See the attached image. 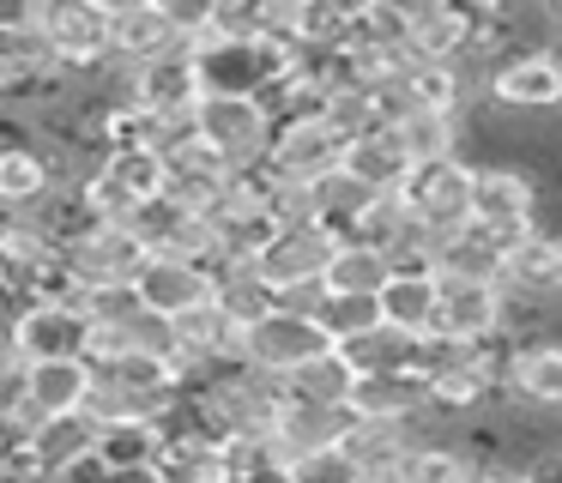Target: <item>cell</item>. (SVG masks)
I'll list each match as a JSON object with an SVG mask.
<instances>
[{"label": "cell", "instance_id": "cell-32", "mask_svg": "<svg viewBox=\"0 0 562 483\" xmlns=\"http://www.w3.org/2000/svg\"><path fill=\"white\" fill-rule=\"evenodd\" d=\"M158 429H151L146 417H127V423H110V429H98V465L103 471H151V459H158Z\"/></svg>", "mask_w": 562, "mask_h": 483}, {"label": "cell", "instance_id": "cell-15", "mask_svg": "<svg viewBox=\"0 0 562 483\" xmlns=\"http://www.w3.org/2000/svg\"><path fill=\"white\" fill-rule=\"evenodd\" d=\"M417 447H424L417 423H387V417H345V435H339V453L363 471V483L387 478V471H405V459Z\"/></svg>", "mask_w": 562, "mask_h": 483}, {"label": "cell", "instance_id": "cell-13", "mask_svg": "<svg viewBox=\"0 0 562 483\" xmlns=\"http://www.w3.org/2000/svg\"><path fill=\"white\" fill-rule=\"evenodd\" d=\"M134 302L146 314H164V321H182L188 308L212 302V272L206 266H188V260H164V254H146L127 278Z\"/></svg>", "mask_w": 562, "mask_h": 483}, {"label": "cell", "instance_id": "cell-24", "mask_svg": "<svg viewBox=\"0 0 562 483\" xmlns=\"http://www.w3.org/2000/svg\"><path fill=\"white\" fill-rule=\"evenodd\" d=\"M170 24H164V0H122L110 7V60L115 67H139V60L164 55Z\"/></svg>", "mask_w": 562, "mask_h": 483}, {"label": "cell", "instance_id": "cell-39", "mask_svg": "<svg viewBox=\"0 0 562 483\" xmlns=\"http://www.w3.org/2000/svg\"><path fill=\"white\" fill-rule=\"evenodd\" d=\"M19 405V369L7 362V350H0V411H13Z\"/></svg>", "mask_w": 562, "mask_h": 483}, {"label": "cell", "instance_id": "cell-3", "mask_svg": "<svg viewBox=\"0 0 562 483\" xmlns=\"http://www.w3.org/2000/svg\"><path fill=\"white\" fill-rule=\"evenodd\" d=\"M91 321L67 302H19L7 321H0V350L13 369H31V362H74L86 350Z\"/></svg>", "mask_w": 562, "mask_h": 483}, {"label": "cell", "instance_id": "cell-27", "mask_svg": "<svg viewBox=\"0 0 562 483\" xmlns=\"http://www.w3.org/2000/svg\"><path fill=\"white\" fill-rule=\"evenodd\" d=\"M339 169L351 181H363L369 193H400L405 176H412V164H405L393 127H375V133H363V139H351V145H345V164Z\"/></svg>", "mask_w": 562, "mask_h": 483}, {"label": "cell", "instance_id": "cell-11", "mask_svg": "<svg viewBox=\"0 0 562 483\" xmlns=\"http://www.w3.org/2000/svg\"><path fill=\"white\" fill-rule=\"evenodd\" d=\"M429 278H436V321H429V333H436V338L477 345V338L502 333V314H508L502 284H484V278H453V272H429Z\"/></svg>", "mask_w": 562, "mask_h": 483}, {"label": "cell", "instance_id": "cell-38", "mask_svg": "<svg viewBox=\"0 0 562 483\" xmlns=\"http://www.w3.org/2000/svg\"><path fill=\"white\" fill-rule=\"evenodd\" d=\"M122 338H127V350H139V357L176 362V333H170V321H164V314H146V308H134V314L122 321Z\"/></svg>", "mask_w": 562, "mask_h": 483}, {"label": "cell", "instance_id": "cell-23", "mask_svg": "<svg viewBox=\"0 0 562 483\" xmlns=\"http://www.w3.org/2000/svg\"><path fill=\"white\" fill-rule=\"evenodd\" d=\"M55 193V164L37 145H0V212L31 217Z\"/></svg>", "mask_w": 562, "mask_h": 483}, {"label": "cell", "instance_id": "cell-5", "mask_svg": "<svg viewBox=\"0 0 562 483\" xmlns=\"http://www.w3.org/2000/svg\"><path fill=\"white\" fill-rule=\"evenodd\" d=\"M405 212L424 236L448 242L472 229V157H448V164H417L400 188Z\"/></svg>", "mask_w": 562, "mask_h": 483}, {"label": "cell", "instance_id": "cell-36", "mask_svg": "<svg viewBox=\"0 0 562 483\" xmlns=\"http://www.w3.org/2000/svg\"><path fill=\"white\" fill-rule=\"evenodd\" d=\"M315 321L333 345H345V338H363L369 326H381V314H375V296H327Z\"/></svg>", "mask_w": 562, "mask_h": 483}, {"label": "cell", "instance_id": "cell-29", "mask_svg": "<svg viewBox=\"0 0 562 483\" xmlns=\"http://www.w3.org/2000/svg\"><path fill=\"white\" fill-rule=\"evenodd\" d=\"M351 362L339 357V350H321V357H308L303 369L284 374V398H303V405H321V411H345V393H351Z\"/></svg>", "mask_w": 562, "mask_h": 483}, {"label": "cell", "instance_id": "cell-17", "mask_svg": "<svg viewBox=\"0 0 562 483\" xmlns=\"http://www.w3.org/2000/svg\"><path fill=\"white\" fill-rule=\"evenodd\" d=\"M339 435H345V411H321V405H303V398H284V386H279V405L267 417V441L279 453V465L315 453V447H333Z\"/></svg>", "mask_w": 562, "mask_h": 483}, {"label": "cell", "instance_id": "cell-14", "mask_svg": "<svg viewBox=\"0 0 562 483\" xmlns=\"http://www.w3.org/2000/svg\"><path fill=\"white\" fill-rule=\"evenodd\" d=\"M465 48H472V7H448V0L405 7V67L465 60Z\"/></svg>", "mask_w": 562, "mask_h": 483}, {"label": "cell", "instance_id": "cell-35", "mask_svg": "<svg viewBox=\"0 0 562 483\" xmlns=\"http://www.w3.org/2000/svg\"><path fill=\"white\" fill-rule=\"evenodd\" d=\"M351 7H333V0H296V48H339Z\"/></svg>", "mask_w": 562, "mask_h": 483}, {"label": "cell", "instance_id": "cell-37", "mask_svg": "<svg viewBox=\"0 0 562 483\" xmlns=\"http://www.w3.org/2000/svg\"><path fill=\"white\" fill-rule=\"evenodd\" d=\"M284 483H363V471H357L351 459L339 453V441H333V447H315V453L291 459V465H284Z\"/></svg>", "mask_w": 562, "mask_h": 483}, {"label": "cell", "instance_id": "cell-34", "mask_svg": "<svg viewBox=\"0 0 562 483\" xmlns=\"http://www.w3.org/2000/svg\"><path fill=\"white\" fill-rule=\"evenodd\" d=\"M472 453L448 441H424L412 459H405V483H472Z\"/></svg>", "mask_w": 562, "mask_h": 483}, {"label": "cell", "instance_id": "cell-6", "mask_svg": "<svg viewBox=\"0 0 562 483\" xmlns=\"http://www.w3.org/2000/svg\"><path fill=\"white\" fill-rule=\"evenodd\" d=\"M477 103L508 109V115H557L562 109L557 48H514V55H496V67L477 85Z\"/></svg>", "mask_w": 562, "mask_h": 483}, {"label": "cell", "instance_id": "cell-9", "mask_svg": "<svg viewBox=\"0 0 562 483\" xmlns=\"http://www.w3.org/2000/svg\"><path fill=\"white\" fill-rule=\"evenodd\" d=\"M339 164H345V139L321 121V109L279 115V127H272V151H267V176L308 181V188H315V181L333 176Z\"/></svg>", "mask_w": 562, "mask_h": 483}, {"label": "cell", "instance_id": "cell-30", "mask_svg": "<svg viewBox=\"0 0 562 483\" xmlns=\"http://www.w3.org/2000/svg\"><path fill=\"white\" fill-rule=\"evenodd\" d=\"M212 308L224 314V326L248 333L255 321H267V314H272V290L260 284L248 266H218V272H212Z\"/></svg>", "mask_w": 562, "mask_h": 483}, {"label": "cell", "instance_id": "cell-40", "mask_svg": "<svg viewBox=\"0 0 562 483\" xmlns=\"http://www.w3.org/2000/svg\"><path fill=\"white\" fill-rule=\"evenodd\" d=\"M103 483H151V471H110Z\"/></svg>", "mask_w": 562, "mask_h": 483}, {"label": "cell", "instance_id": "cell-18", "mask_svg": "<svg viewBox=\"0 0 562 483\" xmlns=\"http://www.w3.org/2000/svg\"><path fill=\"white\" fill-rule=\"evenodd\" d=\"M164 164V188H158V200L164 205H176V212H206L212 200L224 193V181H231V169L218 164V157L206 151V145H182V151H170V157H158Z\"/></svg>", "mask_w": 562, "mask_h": 483}, {"label": "cell", "instance_id": "cell-7", "mask_svg": "<svg viewBox=\"0 0 562 483\" xmlns=\"http://www.w3.org/2000/svg\"><path fill=\"white\" fill-rule=\"evenodd\" d=\"M139 260H146V248L134 242L127 224H91V229H79V236H67L61 248H55V272H61L79 296L127 284Z\"/></svg>", "mask_w": 562, "mask_h": 483}, {"label": "cell", "instance_id": "cell-31", "mask_svg": "<svg viewBox=\"0 0 562 483\" xmlns=\"http://www.w3.org/2000/svg\"><path fill=\"white\" fill-rule=\"evenodd\" d=\"M333 350L351 362V374H412L417 362V338L393 333V326H369L363 338H345Z\"/></svg>", "mask_w": 562, "mask_h": 483}, {"label": "cell", "instance_id": "cell-33", "mask_svg": "<svg viewBox=\"0 0 562 483\" xmlns=\"http://www.w3.org/2000/svg\"><path fill=\"white\" fill-rule=\"evenodd\" d=\"M375 200V193L363 188V181H351L345 169H333V176H321L315 181V224L327 229L333 242H345L351 236V224H357V212Z\"/></svg>", "mask_w": 562, "mask_h": 483}, {"label": "cell", "instance_id": "cell-19", "mask_svg": "<svg viewBox=\"0 0 562 483\" xmlns=\"http://www.w3.org/2000/svg\"><path fill=\"white\" fill-rule=\"evenodd\" d=\"M345 417H387V423H417L429 417V393L417 374H357L345 393Z\"/></svg>", "mask_w": 562, "mask_h": 483}, {"label": "cell", "instance_id": "cell-12", "mask_svg": "<svg viewBox=\"0 0 562 483\" xmlns=\"http://www.w3.org/2000/svg\"><path fill=\"white\" fill-rule=\"evenodd\" d=\"M333 248H339V242H333L321 224L279 229V236H272L267 248L255 254V260H248V272H255L260 284L272 290V296H279V290H291V284H321V272H327Z\"/></svg>", "mask_w": 562, "mask_h": 483}, {"label": "cell", "instance_id": "cell-16", "mask_svg": "<svg viewBox=\"0 0 562 483\" xmlns=\"http://www.w3.org/2000/svg\"><path fill=\"white\" fill-rule=\"evenodd\" d=\"M49 272H55V236L31 217H7L0 224V290L13 302H31Z\"/></svg>", "mask_w": 562, "mask_h": 483}, {"label": "cell", "instance_id": "cell-4", "mask_svg": "<svg viewBox=\"0 0 562 483\" xmlns=\"http://www.w3.org/2000/svg\"><path fill=\"white\" fill-rule=\"evenodd\" d=\"M472 229H484L490 242L514 248L520 236L538 229V181L514 164H472Z\"/></svg>", "mask_w": 562, "mask_h": 483}, {"label": "cell", "instance_id": "cell-10", "mask_svg": "<svg viewBox=\"0 0 562 483\" xmlns=\"http://www.w3.org/2000/svg\"><path fill=\"white\" fill-rule=\"evenodd\" d=\"M321 350H333V338L321 333V321L272 308L267 321H255L243 333V369L267 374V381H284V374L303 369L308 357H321Z\"/></svg>", "mask_w": 562, "mask_h": 483}, {"label": "cell", "instance_id": "cell-22", "mask_svg": "<svg viewBox=\"0 0 562 483\" xmlns=\"http://www.w3.org/2000/svg\"><path fill=\"white\" fill-rule=\"evenodd\" d=\"M98 447V429H91L86 417H49V423H37L31 429V441H25V465H31V478L37 483H55L67 465H79V459Z\"/></svg>", "mask_w": 562, "mask_h": 483}, {"label": "cell", "instance_id": "cell-2", "mask_svg": "<svg viewBox=\"0 0 562 483\" xmlns=\"http://www.w3.org/2000/svg\"><path fill=\"white\" fill-rule=\"evenodd\" d=\"M31 19L49 43L55 72L91 79L110 67V7L103 0H43V7H31Z\"/></svg>", "mask_w": 562, "mask_h": 483}, {"label": "cell", "instance_id": "cell-1", "mask_svg": "<svg viewBox=\"0 0 562 483\" xmlns=\"http://www.w3.org/2000/svg\"><path fill=\"white\" fill-rule=\"evenodd\" d=\"M272 109L260 97H231V91H206L194 103V139L218 157L231 176H255L267 169V151H272Z\"/></svg>", "mask_w": 562, "mask_h": 483}, {"label": "cell", "instance_id": "cell-26", "mask_svg": "<svg viewBox=\"0 0 562 483\" xmlns=\"http://www.w3.org/2000/svg\"><path fill=\"white\" fill-rule=\"evenodd\" d=\"M375 314H381V326H393V333L424 338L429 321H436V278L429 272H400V266H393V278L375 296Z\"/></svg>", "mask_w": 562, "mask_h": 483}, {"label": "cell", "instance_id": "cell-28", "mask_svg": "<svg viewBox=\"0 0 562 483\" xmlns=\"http://www.w3.org/2000/svg\"><path fill=\"white\" fill-rule=\"evenodd\" d=\"M393 278V260L381 248H363V242H339L321 272V290L327 296H381V284Z\"/></svg>", "mask_w": 562, "mask_h": 483}, {"label": "cell", "instance_id": "cell-25", "mask_svg": "<svg viewBox=\"0 0 562 483\" xmlns=\"http://www.w3.org/2000/svg\"><path fill=\"white\" fill-rule=\"evenodd\" d=\"M393 139H400L405 164H448V157H465V115H436V109H405L393 121Z\"/></svg>", "mask_w": 562, "mask_h": 483}, {"label": "cell", "instance_id": "cell-21", "mask_svg": "<svg viewBox=\"0 0 562 483\" xmlns=\"http://www.w3.org/2000/svg\"><path fill=\"white\" fill-rule=\"evenodd\" d=\"M502 393H508L514 405H526V411H557L562 417V345H550V338L520 345L514 362H508Z\"/></svg>", "mask_w": 562, "mask_h": 483}, {"label": "cell", "instance_id": "cell-20", "mask_svg": "<svg viewBox=\"0 0 562 483\" xmlns=\"http://www.w3.org/2000/svg\"><path fill=\"white\" fill-rule=\"evenodd\" d=\"M86 386H91V369L79 357L74 362H31V369H19V405L31 411V423L74 417Z\"/></svg>", "mask_w": 562, "mask_h": 483}, {"label": "cell", "instance_id": "cell-41", "mask_svg": "<svg viewBox=\"0 0 562 483\" xmlns=\"http://www.w3.org/2000/svg\"><path fill=\"white\" fill-rule=\"evenodd\" d=\"M557 296H562V229H557Z\"/></svg>", "mask_w": 562, "mask_h": 483}, {"label": "cell", "instance_id": "cell-8", "mask_svg": "<svg viewBox=\"0 0 562 483\" xmlns=\"http://www.w3.org/2000/svg\"><path fill=\"white\" fill-rule=\"evenodd\" d=\"M206 97V85H200V60L188 43H164V55L139 60V67H127V103L139 109V115H194V103Z\"/></svg>", "mask_w": 562, "mask_h": 483}]
</instances>
